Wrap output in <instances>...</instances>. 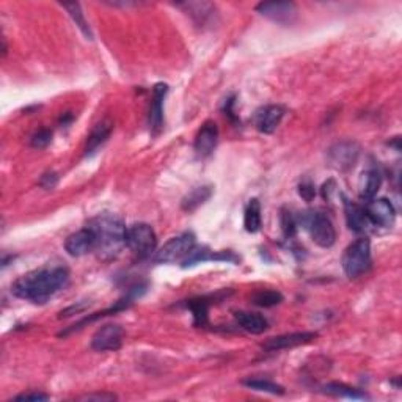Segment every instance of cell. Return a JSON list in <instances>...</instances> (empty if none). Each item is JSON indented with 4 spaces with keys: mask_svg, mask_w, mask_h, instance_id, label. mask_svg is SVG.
I'll list each match as a JSON object with an SVG mask.
<instances>
[{
    "mask_svg": "<svg viewBox=\"0 0 402 402\" xmlns=\"http://www.w3.org/2000/svg\"><path fill=\"white\" fill-rule=\"evenodd\" d=\"M304 225L310 233L313 242L322 249H329L336 241V231L334 223L321 212H306L304 215Z\"/></svg>",
    "mask_w": 402,
    "mask_h": 402,
    "instance_id": "6",
    "label": "cell"
},
{
    "mask_svg": "<svg viewBox=\"0 0 402 402\" xmlns=\"http://www.w3.org/2000/svg\"><path fill=\"white\" fill-rule=\"evenodd\" d=\"M195 236L192 233H182L170 239L158 252L156 262L159 264H173L176 261H185L195 250Z\"/></svg>",
    "mask_w": 402,
    "mask_h": 402,
    "instance_id": "5",
    "label": "cell"
},
{
    "mask_svg": "<svg viewBox=\"0 0 402 402\" xmlns=\"http://www.w3.org/2000/svg\"><path fill=\"white\" fill-rule=\"evenodd\" d=\"M252 302H253L254 305H258V306L270 308V306H275L278 304H282L283 296L278 291L264 289V291L254 292L253 297H252Z\"/></svg>",
    "mask_w": 402,
    "mask_h": 402,
    "instance_id": "22",
    "label": "cell"
},
{
    "mask_svg": "<svg viewBox=\"0 0 402 402\" xmlns=\"http://www.w3.org/2000/svg\"><path fill=\"white\" fill-rule=\"evenodd\" d=\"M360 158V145L354 140L334 143L327 151L329 165L336 172H349Z\"/></svg>",
    "mask_w": 402,
    "mask_h": 402,
    "instance_id": "7",
    "label": "cell"
},
{
    "mask_svg": "<svg viewBox=\"0 0 402 402\" xmlns=\"http://www.w3.org/2000/svg\"><path fill=\"white\" fill-rule=\"evenodd\" d=\"M112 129H113V125H112V121H109V120L100 121L99 125H96L95 129L91 130V134L88 135L87 148H85V153L93 154L99 148V146H103L107 142V138L110 137Z\"/></svg>",
    "mask_w": 402,
    "mask_h": 402,
    "instance_id": "19",
    "label": "cell"
},
{
    "mask_svg": "<svg viewBox=\"0 0 402 402\" xmlns=\"http://www.w3.org/2000/svg\"><path fill=\"white\" fill-rule=\"evenodd\" d=\"M244 225L249 233H257V231L261 230V205L257 198L250 200V203L247 205Z\"/></svg>",
    "mask_w": 402,
    "mask_h": 402,
    "instance_id": "20",
    "label": "cell"
},
{
    "mask_svg": "<svg viewBox=\"0 0 402 402\" xmlns=\"http://www.w3.org/2000/svg\"><path fill=\"white\" fill-rule=\"evenodd\" d=\"M51 140H52L51 130L41 129L32 137V146H35V148H44V146H48L51 143Z\"/></svg>",
    "mask_w": 402,
    "mask_h": 402,
    "instance_id": "26",
    "label": "cell"
},
{
    "mask_svg": "<svg viewBox=\"0 0 402 402\" xmlns=\"http://www.w3.org/2000/svg\"><path fill=\"white\" fill-rule=\"evenodd\" d=\"M316 338H318V334H316V331H294V334H286V335L274 336V338L267 339V341L262 344V349L269 351V352L292 349V347L311 343Z\"/></svg>",
    "mask_w": 402,
    "mask_h": 402,
    "instance_id": "11",
    "label": "cell"
},
{
    "mask_svg": "<svg viewBox=\"0 0 402 402\" xmlns=\"http://www.w3.org/2000/svg\"><path fill=\"white\" fill-rule=\"evenodd\" d=\"M239 326H241L245 331L253 335H261L264 334L269 327V322L264 316L259 313H250V311H237L234 314Z\"/></svg>",
    "mask_w": 402,
    "mask_h": 402,
    "instance_id": "18",
    "label": "cell"
},
{
    "mask_svg": "<svg viewBox=\"0 0 402 402\" xmlns=\"http://www.w3.org/2000/svg\"><path fill=\"white\" fill-rule=\"evenodd\" d=\"M48 399H49L48 394H44V393H38V391L24 393V394H19V396L14 398V401H26V402H29V401H35V402H38V401H48Z\"/></svg>",
    "mask_w": 402,
    "mask_h": 402,
    "instance_id": "27",
    "label": "cell"
},
{
    "mask_svg": "<svg viewBox=\"0 0 402 402\" xmlns=\"http://www.w3.org/2000/svg\"><path fill=\"white\" fill-rule=\"evenodd\" d=\"M82 401H115V399H118L115 394L112 393H96V394H87V396H83L81 398Z\"/></svg>",
    "mask_w": 402,
    "mask_h": 402,
    "instance_id": "29",
    "label": "cell"
},
{
    "mask_svg": "<svg viewBox=\"0 0 402 402\" xmlns=\"http://www.w3.org/2000/svg\"><path fill=\"white\" fill-rule=\"evenodd\" d=\"M244 385L257 391H264L270 394H284V388L282 385H278L272 381H267V378H249V381H244Z\"/></svg>",
    "mask_w": 402,
    "mask_h": 402,
    "instance_id": "23",
    "label": "cell"
},
{
    "mask_svg": "<svg viewBox=\"0 0 402 402\" xmlns=\"http://www.w3.org/2000/svg\"><path fill=\"white\" fill-rule=\"evenodd\" d=\"M126 247L138 258H148L156 252L158 236L148 223H134L126 230Z\"/></svg>",
    "mask_w": 402,
    "mask_h": 402,
    "instance_id": "4",
    "label": "cell"
},
{
    "mask_svg": "<svg viewBox=\"0 0 402 402\" xmlns=\"http://www.w3.org/2000/svg\"><path fill=\"white\" fill-rule=\"evenodd\" d=\"M299 193H300V197H304L306 201H311L314 197V185L310 181L302 182Z\"/></svg>",
    "mask_w": 402,
    "mask_h": 402,
    "instance_id": "28",
    "label": "cell"
},
{
    "mask_svg": "<svg viewBox=\"0 0 402 402\" xmlns=\"http://www.w3.org/2000/svg\"><path fill=\"white\" fill-rule=\"evenodd\" d=\"M341 264L344 274L349 278H357L368 272L373 259H371V244L366 237H360L347 247Z\"/></svg>",
    "mask_w": 402,
    "mask_h": 402,
    "instance_id": "3",
    "label": "cell"
},
{
    "mask_svg": "<svg viewBox=\"0 0 402 402\" xmlns=\"http://www.w3.org/2000/svg\"><path fill=\"white\" fill-rule=\"evenodd\" d=\"M63 9L69 13V16L73 18V21L76 22V26L82 30V34L88 38V40H93V35H91V30L87 24V21H85V16L82 13V9L79 4H65Z\"/></svg>",
    "mask_w": 402,
    "mask_h": 402,
    "instance_id": "24",
    "label": "cell"
},
{
    "mask_svg": "<svg viewBox=\"0 0 402 402\" xmlns=\"http://www.w3.org/2000/svg\"><path fill=\"white\" fill-rule=\"evenodd\" d=\"M344 212H346L347 227L355 231V233H366L371 227H374L366 215L365 207H361L357 203L344 200Z\"/></svg>",
    "mask_w": 402,
    "mask_h": 402,
    "instance_id": "16",
    "label": "cell"
},
{
    "mask_svg": "<svg viewBox=\"0 0 402 402\" xmlns=\"http://www.w3.org/2000/svg\"><path fill=\"white\" fill-rule=\"evenodd\" d=\"M382 185V176L374 168H369L363 172L359 181V195L361 200L369 201L376 198L378 189Z\"/></svg>",
    "mask_w": 402,
    "mask_h": 402,
    "instance_id": "17",
    "label": "cell"
},
{
    "mask_svg": "<svg viewBox=\"0 0 402 402\" xmlns=\"http://www.w3.org/2000/svg\"><path fill=\"white\" fill-rule=\"evenodd\" d=\"M365 211L374 227L391 228L394 225V220H396V210H394L391 201L386 198L369 200Z\"/></svg>",
    "mask_w": 402,
    "mask_h": 402,
    "instance_id": "9",
    "label": "cell"
},
{
    "mask_svg": "<svg viewBox=\"0 0 402 402\" xmlns=\"http://www.w3.org/2000/svg\"><path fill=\"white\" fill-rule=\"evenodd\" d=\"M123 344V329L117 324H107L96 330L91 338V347L98 352H115Z\"/></svg>",
    "mask_w": 402,
    "mask_h": 402,
    "instance_id": "10",
    "label": "cell"
},
{
    "mask_svg": "<svg viewBox=\"0 0 402 402\" xmlns=\"http://www.w3.org/2000/svg\"><path fill=\"white\" fill-rule=\"evenodd\" d=\"M324 390H326V393L335 394V396H341V398H351V399H366L368 398L365 393L351 388V386L343 385V383H329L324 386Z\"/></svg>",
    "mask_w": 402,
    "mask_h": 402,
    "instance_id": "25",
    "label": "cell"
},
{
    "mask_svg": "<svg viewBox=\"0 0 402 402\" xmlns=\"http://www.w3.org/2000/svg\"><path fill=\"white\" fill-rule=\"evenodd\" d=\"M210 197H211V187H197L182 200V210L184 211L197 210V207L203 205Z\"/></svg>",
    "mask_w": 402,
    "mask_h": 402,
    "instance_id": "21",
    "label": "cell"
},
{
    "mask_svg": "<svg viewBox=\"0 0 402 402\" xmlns=\"http://www.w3.org/2000/svg\"><path fill=\"white\" fill-rule=\"evenodd\" d=\"M68 282L69 270L66 267H44L19 277L13 283L11 292L22 300L43 305L61 289H65Z\"/></svg>",
    "mask_w": 402,
    "mask_h": 402,
    "instance_id": "1",
    "label": "cell"
},
{
    "mask_svg": "<svg viewBox=\"0 0 402 402\" xmlns=\"http://www.w3.org/2000/svg\"><path fill=\"white\" fill-rule=\"evenodd\" d=\"M284 117V109L282 105H266L257 112L254 117V125L262 134H272L275 129L280 126Z\"/></svg>",
    "mask_w": 402,
    "mask_h": 402,
    "instance_id": "15",
    "label": "cell"
},
{
    "mask_svg": "<svg viewBox=\"0 0 402 402\" xmlns=\"http://www.w3.org/2000/svg\"><path fill=\"white\" fill-rule=\"evenodd\" d=\"M40 184L43 185V187H46V189H52L53 185L57 184V175H56V173H48V175H44Z\"/></svg>",
    "mask_w": 402,
    "mask_h": 402,
    "instance_id": "30",
    "label": "cell"
},
{
    "mask_svg": "<svg viewBox=\"0 0 402 402\" xmlns=\"http://www.w3.org/2000/svg\"><path fill=\"white\" fill-rule=\"evenodd\" d=\"M257 11L277 24L289 26L297 19V5L292 2H262L257 6Z\"/></svg>",
    "mask_w": 402,
    "mask_h": 402,
    "instance_id": "8",
    "label": "cell"
},
{
    "mask_svg": "<svg viewBox=\"0 0 402 402\" xmlns=\"http://www.w3.org/2000/svg\"><path fill=\"white\" fill-rule=\"evenodd\" d=\"M65 250L68 252V254L71 257H83L90 252L96 250V237L95 233L87 227L83 230L76 231V233L69 234L65 241Z\"/></svg>",
    "mask_w": 402,
    "mask_h": 402,
    "instance_id": "12",
    "label": "cell"
},
{
    "mask_svg": "<svg viewBox=\"0 0 402 402\" xmlns=\"http://www.w3.org/2000/svg\"><path fill=\"white\" fill-rule=\"evenodd\" d=\"M168 87L165 83H158L153 90V100L150 107V129L153 135H158L164 126V100Z\"/></svg>",
    "mask_w": 402,
    "mask_h": 402,
    "instance_id": "13",
    "label": "cell"
},
{
    "mask_svg": "<svg viewBox=\"0 0 402 402\" xmlns=\"http://www.w3.org/2000/svg\"><path fill=\"white\" fill-rule=\"evenodd\" d=\"M96 237V252L103 259L118 257L126 247V227L117 215L100 214L88 223Z\"/></svg>",
    "mask_w": 402,
    "mask_h": 402,
    "instance_id": "2",
    "label": "cell"
},
{
    "mask_svg": "<svg viewBox=\"0 0 402 402\" xmlns=\"http://www.w3.org/2000/svg\"><path fill=\"white\" fill-rule=\"evenodd\" d=\"M217 142H219L217 125H215L214 121H206L205 125L200 128L193 146H195L198 156L206 158L210 156V154H212L215 146H217Z\"/></svg>",
    "mask_w": 402,
    "mask_h": 402,
    "instance_id": "14",
    "label": "cell"
}]
</instances>
